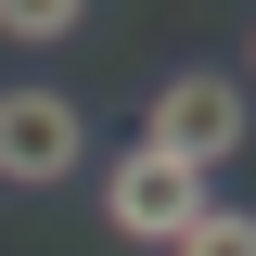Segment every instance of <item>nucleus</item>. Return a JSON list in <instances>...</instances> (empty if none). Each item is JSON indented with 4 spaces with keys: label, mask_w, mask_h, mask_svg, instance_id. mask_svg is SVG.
Wrapping results in <instances>:
<instances>
[{
    "label": "nucleus",
    "mask_w": 256,
    "mask_h": 256,
    "mask_svg": "<svg viewBox=\"0 0 256 256\" xmlns=\"http://www.w3.org/2000/svg\"><path fill=\"white\" fill-rule=\"evenodd\" d=\"M154 154H180L192 180H218L230 154H244V77H218V64H180L154 90V128H141Z\"/></svg>",
    "instance_id": "1"
},
{
    "label": "nucleus",
    "mask_w": 256,
    "mask_h": 256,
    "mask_svg": "<svg viewBox=\"0 0 256 256\" xmlns=\"http://www.w3.org/2000/svg\"><path fill=\"white\" fill-rule=\"evenodd\" d=\"M90 166V116L64 90H0V192H52Z\"/></svg>",
    "instance_id": "2"
},
{
    "label": "nucleus",
    "mask_w": 256,
    "mask_h": 256,
    "mask_svg": "<svg viewBox=\"0 0 256 256\" xmlns=\"http://www.w3.org/2000/svg\"><path fill=\"white\" fill-rule=\"evenodd\" d=\"M102 218H116L128 244H180V230L205 218V180H192L180 154H154V141H128V154L102 166Z\"/></svg>",
    "instance_id": "3"
},
{
    "label": "nucleus",
    "mask_w": 256,
    "mask_h": 256,
    "mask_svg": "<svg viewBox=\"0 0 256 256\" xmlns=\"http://www.w3.org/2000/svg\"><path fill=\"white\" fill-rule=\"evenodd\" d=\"M166 256H256V205H205V218H192Z\"/></svg>",
    "instance_id": "4"
},
{
    "label": "nucleus",
    "mask_w": 256,
    "mask_h": 256,
    "mask_svg": "<svg viewBox=\"0 0 256 256\" xmlns=\"http://www.w3.org/2000/svg\"><path fill=\"white\" fill-rule=\"evenodd\" d=\"M77 26H90L77 0H0V38H26V52L38 38H77Z\"/></svg>",
    "instance_id": "5"
}]
</instances>
